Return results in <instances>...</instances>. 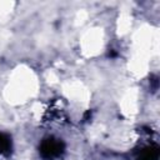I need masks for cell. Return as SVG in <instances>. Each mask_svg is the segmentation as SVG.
<instances>
[{"mask_svg": "<svg viewBox=\"0 0 160 160\" xmlns=\"http://www.w3.org/2000/svg\"><path fill=\"white\" fill-rule=\"evenodd\" d=\"M158 159H159V146L156 144H150L141 148L135 156V160H158Z\"/></svg>", "mask_w": 160, "mask_h": 160, "instance_id": "obj_2", "label": "cell"}, {"mask_svg": "<svg viewBox=\"0 0 160 160\" xmlns=\"http://www.w3.org/2000/svg\"><path fill=\"white\" fill-rule=\"evenodd\" d=\"M40 155L45 160H56L62 156L65 151V144L56 138H46L41 141L39 148Z\"/></svg>", "mask_w": 160, "mask_h": 160, "instance_id": "obj_1", "label": "cell"}, {"mask_svg": "<svg viewBox=\"0 0 160 160\" xmlns=\"http://www.w3.org/2000/svg\"><path fill=\"white\" fill-rule=\"evenodd\" d=\"M11 151V139L9 135L0 132V155H8Z\"/></svg>", "mask_w": 160, "mask_h": 160, "instance_id": "obj_3", "label": "cell"}]
</instances>
